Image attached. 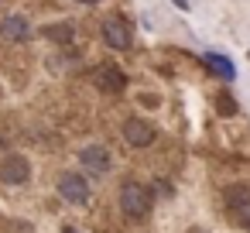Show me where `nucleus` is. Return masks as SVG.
<instances>
[{"label":"nucleus","mask_w":250,"mask_h":233,"mask_svg":"<svg viewBox=\"0 0 250 233\" xmlns=\"http://www.w3.org/2000/svg\"><path fill=\"white\" fill-rule=\"evenodd\" d=\"M206 69H209L212 76H219L223 83H233V76H236V69L229 65L226 55H206Z\"/></svg>","instance_id":"9"},{"label":"nucleus","mask_w":250,"mask_h":233,"mask_svg":"<svg viewBox=\"0 0 250 233\" xmlns=\"http://www.w3.org/2000/svg\"><path fill=\"white\" fill-rule=\"evenodd\" d=\"M79 4H86V7H89V4H96V0H79Z\"/></svg>","instance_id":"14"},{"label":"nucleus","mask_w":250,"mask_h":233,"mask_svg":"<svg viewBox=\"0 0 250 233\" xmlns=\"http://www.w3.org/2000/svg\"><path fill=\"white\" fill-rule=\"evenodd\" d=\"M0 31H4V38H7V42H24V38H28V21H24V18H18V14H11V18H4Z\"/></svg>","instance_id":"8"},{"label":"nucleus","mask_w":250,"mask_h":233,"mask_svg":"<svg viewBox=\"0 0 250 233\" xmlns=\"http://www.w3.org/2000/svg\"><path fill=\"white\" fill-rule=\"evenodd\" d=\"M31 178V161L24 154H7L4 161H0V182L7 185H24Z\"/></svg>","instance_id":"3"},{"label":"nucleus","mask_w":250,"mask_h":233,"mask_svg":"<svg viewBox=\"0 0 250 233\" xmlns=\"http://www.w3.org/2000/svg\"><path fill=\"white\" fill-rule=\"evenodd\" d=\"M79 165L89 168L93 175H103V171L110 168V151H106L103 144H86V148L79 151Z\"/></svg>","instance_id":"7"},{"label":"nucleus","mask_w":250,"mask_h":233,"mask_svg":"<svg viewBox=\"0 0 250 233\" xmlns=\"http://www.w3.org/2000/svg\"><path fill=\"white\" fill-rule=\"evenodd\" d=\"M59 195L72 206H86L89 202V182L79 175V171H65L59 178Z\"/></svg>","instance_id":"2"},{"label":"nucleus","mask_w":250,"mask_h":233,"mask_svg":"<svg viewBox=\"0 0 250 233\" xmlns=\"http://www.w3.org/2000/svg\"><path fill=\"white\" fill-rule=\"evenodd\" d=\"M124 141H127L130 148H147V144L154 141V127H151L147 120H141V117H130V120L124 124Z\"/></svg>","instance_id":"5"},{"label":"nucleus","mask_w":250,"mask_h":233,"mask_svg":"<svg viewBox=\"0 0 250 233\" xmlns=\"http://www.w3.org/2000/svg\"><path fill=\"white\" fill-rule=\"evenodd\" d=\"M45 38L69 45V42H72V28H69V24H48V28H45Z\"/></svg>","instance_id":"10"},{"label":"nucleus","mask_w":250,"mask_h":233,"mask_svg":"<svg viewBox=\"0 0 250 233\" xmlns=\"http://www.w3.org/2000/svg\"><path fill=\"white\" fill-rule=\"evenodd\" d=\"M216 106H219V113H223V117H233V113H236V103H233L226 93H219V96H216Z\"/></svg>","instance_id":"11"},{"label":"nucleus","mask_w":250,"mask_h":233,"mask_svg":"<svg viewBox=\"0 0 250 233\" xmlns=\"http://www.w3.org/2000/svg\"><path fill=\"white\" fill-rule=\"evenodd\" d=\"M93 86H96V89H103V93H113V96H117V93H124L127 76H124L117 65H110V62H106V65H96V69H93Z\"/></svg>","instance_id":"4"},{"label":"nucleus","mask_w":250,"mask_h":233,"mask_svg":"<svg viewBox=\"0 0 250 233\" xmlns=\"http://www.w3.org/2000/svg\"><path fill=\"white\" fill-rule=\"evenodd\" d=\"M240 223H243V226H247V230H250V202H247V206H243V209H240Z\"/></svg>","instance_id":"13"},{"label":"nucleus","mask_w":250,"mask_h":233,"mask_svg":"<svg viewBox=\"0 0 250 233\" xmlns=\"http://www.w3.org/2000/svg\"><path fill=\"white\" fill-rule=\"evenodd\" d=\"M120 209L127 219H144L151 212V192L141 185V182H124L120 185Z\"/></svg>","instance_id":"1"},{"label":"nucleus","mask_w":250,"mask_h":233,"mask_svg":"<svg viewBox=\"0 0 250 233\" xmlns=\"http://www.w3.org/2000/svg\"><path fill=\"white\" fill-rule=\"evenodd\" d=\"M250 202V189H229V202Z\"/></svg>","instance_id":"12"},{"label":"nucleus","mask_w":250,"mask_h":233,"mask_svg":"<svg viewBox=\"0 0 250 233\" xmlns=\"http://www.w3.org/2000/svg\"><path fill=\"white\" fill-rule=\"evenodd\" d=\"M103 42H106L110 48L124 52V48H130V28H127L120 18H106V21H103Z\"/></svg>","instance_id":"6"}]
</instances>
